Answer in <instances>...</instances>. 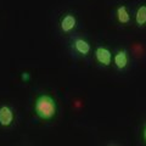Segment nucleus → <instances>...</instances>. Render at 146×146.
Instances as JSON below:
<instances>
[{
	"label": "nucleus",
	"mask_w": 146,
	"mask_h": 146,
	"mask_svg": "<svg viewBox=\"0 0 146 146\" xmlns=\"http://www.w3.org/2000/svg\"><path fill=\"white\" fill-rule=\"evenodd\" d=\"M57 111L56 101L48 94H43L36 98L34 102V112L40 119L48 121L55 117Z\"/></svg>",
	"instance_id": "f257e3e1"
},
{
	"label": "nucleus",
	"mask_w": 146,
	"mask_h": 146,
	"mask_svg": "<svg viewBox=\"0 0 146 146\" xmlns=\"http://www.w3.org/2000/svg\"><path fill=\"white\" fill-rule=\"evenodd\" d=\"M95 58L102 66H110L112 62V52L111 50L105 46H98L95 49Z\"/></svg>",
	"instance_id": "f03ea898"
},
{
	"label": "nucleus",
	"mask_w": 146,
	"mask_h": 146,
	"mask_svg": "<svg viewBox=\"0 0 146 146\" xmlns=\"http://www.w3.org/2000/svg\"><path fill=\"white\" fill-rule=\"evenodd\" d=\"M13 122V110L7 106L3 105L0 107V125L3 127H10Z\"/></svg>",
	"instance_id": "7ed1b4c3"
},
{
	"label": "nucleus",
	"mask_w": 146,
	"mask_h": 146,
	"mask_svg": "<svg viewBox=\"0 0 146 146\" xmlns=\"http://www.w3.org/2000/svg\"><path fill=\"white\" fill-rule=\"evenodd\" d=\"M77 26V18L72 13H66L60 21V28L63 33H70Z\"/></svg>",
	"instance_id": "20e7f679"
},
{
	"label": "nucleus",
	"mask_w": 146,
	"mask_h": 146,
	"mask_svg": "<svg viewBox=\"0 0 146 146\" xmlns=\"http://www.w3.org/2000/svg\"><path fill=\"white\" fill-rule=\"evenodd\" d=\"M73 49H74V51H77L79 55H83V56L89 55L90 51H91L90 44L86 42L85 39H83V38L74 39V42H73Z\"/></svg>",
	"instance_id": "39448f33"
},
{
	"label": "nucleus",
	"mask_w": 146,
	"mask_h": 146,
	"mask_svg": "<svg viewBox=\"0 0 146 146\" xmlns=\"http://www.w3.org/2000/svg\"><path fill=\"white\" fill-rule=\"evenodd\" d=\"M113 63L118 70H124L128 66V54L125 50H119L115 56H113Z\"/></svg>",
	"instance_id": "423d86ee"
},
{
	"label": "nucleus",
	"mask_w": 146,
	"mask_h": 146,
	"mask_svg": "<svg viewBox=\"0 0 146 146\" xmlns=\"http://www.w3.org/2000/svg\"><path fill=\"white\" fill-rule=\"evenodd\" d=\"M116 15H117L118 22L122 25H125V23H129L130 22V13L128 11L127 6H124V5H121V6L117 7Z\"/></svg>",
	"instance_id": "0eeeda50"
},
{
	"label": "nucleus",
	"mask_w": 146,
	"mask_h": 146,
	"mask_svg": "<svg viewBox=\"0 0 146 146\" xmlns=\"http://www.w3.org/2000/svg\"><path fill=\"white\" fill-rule=\"evenodd\" d=\"M135 23L139 27L146 25V5H141L135 13Z\"/></svg>",
	"instance_id": "6e6552de"
},
{
	"label": "nucleus",
	"mask_w": 146,
	"mask_h": 146,
	"mask_svg": "<svg viewBox=\"0 0 146 146\" xmlns=\"http://www.w3.org/2000/svg\"><path fill=\"white\" fill-rule=\"evenodd\" d=\"M21 78H22V80H28L29 79V73H27V72H23V73H22V77H21Z\"/></svg>",
	"instance_id": "1a4fd4ad"
},
{
	"label": "nucleus",
	"mask_w": 146,
	"mask_h": 146,
	"mask_svg": "<svg viewBox=\"0 0 146 146\" xmlns=\"http://www.w3.org/2000/svg\"><path fill=\"white\" fill-rule=\"evenodd\" d=\"M143 136H144V140H145V143H146V124L144 127V131H143Z\"/></svg>",
	"instance_id": "9d476101"
}]
</instances>
